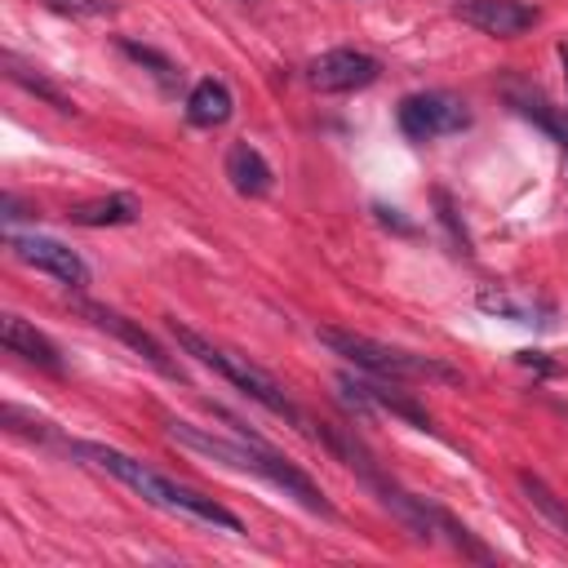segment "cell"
Listing matches in <instances>:
<instances>
[{"mask_svg": "<svg viewBox=\"0 0 568 568\" xmlns=\"http://www.w3.org/2000/svg\"><path fill=\"white\" fill-rule=\"evenodd\" d=\"M382 75V62L364 49H328L311 62L306 80L320 89V93H351V89H368L373 80Z\"/></svg>", "mask_w": 568, "mask_h": 568, "instance_id": "cell-6", "label": "cell"}, {"mask_svg": "<svg viewBox=\"0 0 568 568\" xmlns=\"http://www.w3.org/2000/svg\"><path fill=\"white\" fill-rule=\"evenodd\" d=\"M515 359H519L524 368H532V373H541V377H555V373H559V364H550V359H546V351H519Z\"/></svg>", "mask_w": 568, "mask_h": 568, "instance_id": "cell-20", "label": "cell"}, {"mask_svg": "<svg viewBox=\"0 0 568 568\" xmlns=\"http://www.w3.org/2000/svg\"><path fill=\"white\" fill-rule=\"evenodd\" d=\"M4 71H9V80H13V84H22L27 93L44 98L49 106H58V111H75V102H71V98H67L62 89H53V84H49V80H44V75L36 71V67H22V62H18L13 53H4Z\"/></svg>", "mask_w": 568, "mask_h": 568, "instance_id": "cell-16", "label": "cell"}, {"mask_svg": "<svg viewBox=\"0 0 568 568\" xmlns=\"http://www.w3.org/2000/svg\"><path fill=\"white\" fill-rule=\"evenodd\" d=\"M399 120V133L408 142H430V138H444V133H462L470 124V111L457 93L448 89H426V93H408L395 111Z\"/></svg>", "mask_w": 568, "mask_h": 568, "instance_id": "cell-5", "label": "cell"}, {"mask_svg": "<svg viewBox=\"0 0 568 568\" xmlns=\"http://www.w3.org/2000/svg\"><path fill=\"white\" fill-rule=\"evenodd\" d=\"M320 342L351 359L355 368L373 373V377H386V382H462L457 368L430 359V355H413V351H399V346H386V342H373L364 333H346V328H320Z\"/></svg>", "mask_w": 568, "mask_h": 568, "instance_id": "cell-4", "label": "cell"}, {"mask_svg": "<svg viewBox=\"0 0 568 568\" xmlns=\"http://www.w3.org/2000/svg\"><path fill=\"white\" fill-rule=\"evenodd\" d=\"M226 178H231V186L240 191V195H266L271 186H275V173H271V164L262 160V151L257 146H248V142H235L231 151H226Z\"/></svg>", "mask_w": 568, "mask_h": 568, "instance_id": "cell-13", "label": "cell"}, {"mask_svg": "<svg viewBox=\"0 0 568 568\" xmlns=\"http://www.w3.org/2000/svg\"><path fill=\"white\" fill-rule=\"evenodd\" d=\"M120 49L133 58V62H142V67H151V75L164 84V89H178V80H182V71L164 58V53H155V49H146V44H138V40H120Z\"/></svg>", "mask_w": 568, "mask_h": 568, "instance_id": "cell-17", "label": "cell"}, {"mask_svg": "<svg viewBox=\"0 0 568 568\" xmlns=\"http://www.w3.org/2000/svg\"><path fill=\"white\" fill-rule=\"evenodd\" d=\"M0 213H4V217H27V213H36V209H27L18 195H4V200H0Z\"/></svg>", "mask_w": 568, "mask_h": 568, "instance_id": "cell-22", "label": "cell"}, {"mask_svg": "<svg viewBox=\"0 0 568 568\" xmlns=\"http://www.w3.org/2000/svg\"><path fill=\"white\" fill-rule=\"evenodd\" d=\"M0 342H4V351L22 355V359H31V364H40V368H49V373H62V355H58V346H53L36 324H27L22 315H4V324H0Z\"/></svg>", "mask_w": 568, "mask_h": 568, "instance_id": "cell-12", "label": "cell"}, {"mask_svg": "<svg viewBox=\"0 0 568 568\" xmlns=\"http://www.w3.org/2000/svg\"><path fill=\"white\" fill-rule=\"evenodd\" d=\"M9 248H13L18 262H27V266H36V271H44V275H53V280H62L71 288H84L89 284L84 257L75 248H67L62 240H49V235H9Z\"/></svg>", "mask_w": 568, "mask_h": 568, "instance_id": "cell-7", "label": "cell"}, {"mask_svg": "<svg viewBox=\"0 0 568 568\" xmlns=\"http://www.w3.org/2000/svg\"><path fill=\"white\" fill-rule=\"evenodd\" d=\"M169 333L178 337V346L186 351V355H195L200 364H209L213 373H222L231 386H240L248 399H257L262 408H271L275 417H288L293 426H302L306 430V417H302V408L284 395V386L271 377V373H262L257 364H248V355H235V351H226V346H217V342H209L204 333H195V328H186L182 320H169Z\"/></svg>", "mask_w": 568, "mask_h": 568, "instance_id": "cell-3", "label": "cell"}, {"mask_svg": "<svg viewBox=\"0 0 568 568\" xmlns=\"http://www.w3.org/2000/svg\"><path fill=\"white\" fill-rule=\"evenodd\" d=\"M75 226H129L138 217V204L129 195H102V200H84V204H71L67 213Z\"/></svg>", "mask_w": 568, "mask_h": 568, "instance_id": "cell-15", "label": "cell"}, {"mask_svg": "<svg viewBox=\"0 0 568 568\" xmlns=\"http://www.w3.org/2000/svg\"><path fill=\"white\" fill-rule=\"evenodd\" d=\"M337 386H342V395H346L351 404H368V408H386V413H395V417H404V422H413L417 430H435V426H430V413H426L422 404H413L408 395H399V390H390V386H382V382H359V377H337Z\"/></svg>", "mask_w": 568, "mask_h": 568, "instance_id": "cell-10", "label": "cell"}, {"mask_svg": "<svg viewBox=\"0 0 568 568\" xmlns=\"http://www.w3.org/2000/svg\"><path fill=\"white\" fill-rule=\"evenodd\" d=\"M164 430H169L173 444H182V448H191V453H204V457H213V462H226V466H235V470L262 475V479H271L275 488H284L288 497H297L306 510H315V515H324V519H337V510L328 506V497L320 493V484H315L306 470H297L288 457L271 453L262 439H222V435H209V430H200V426H191V422H178V417H173Z\"/></svg>", "mask_w": 568, "mask_h": 568, "instance_id": "cell-2", "label": "cell"}, {"mask_svg": "<svg viewBox=\"0 0 568 568\" xmlns=\"http://www.w3.org/2000/svg\"><path fill=\"white\" fill-rule=\"evenodd\" d=\"M457 18L475 31H484V36L515 40V36H524L541 22V9L524 4V0H466V4H457Z\"/></svg>", "mask_w": 568, "mask_h": 568, "instance_id": "cell-8", "label": "cell"}, {"mask_svg": "<svg viewBox=\"0 0 568 568\" xmlns=\"http://www.w3.org/2000/svg\"><path fill=\"white\" fill-rule=\"evenodd\" d=\"M559 62H564V80H568V44H559Z\"/></svg>", "mask_w": 568, "mask_h": 568, "instance_id": "cell-23", "label": "cell"}, {"mask_svg": "<svg viewBox=\"0 0 568 568\" xmlns=\"http://www.w3.org/2000/svg\"><path fill=\"white\" fill-rule=\"evenodd\" d=\"M75 311H80V315H89L98 328L115 333L124 346H133V351H138V355H142L151 368H160L164 377H178V364L164 355V346H160V342H155L146 328H138L129 315H120V311H111V306H102V302H75Z\"/></svg>", "mask_w": 568, "mask_h": 568, "instance_id": "cell-9", "label": "cell"}, {"mask_svg": "<svg viewBox=\"0 0 568 568\" xmlns=\"http://www.w3.org/2000/svg\"><path fill=\"white\" fill-rule=\"evenodd\" d=\"M231 111H235V98H231V89H226L222 80H213V75H204V80L186 93V120H191L195 129H217V124L231 120Z\"/></svg>", "mask_w": 568, "mask_h": 568, "instance_id": "cell-14", "label": "cell"}, {"mask_svg": "<svg viewBox=\"0 0 568 568\" xmlns=\"http://www.w3.org/2000/svg\"><path fill=\"white\" fill-rule=\"evenodd\" d=\"M58 9H71V13H111V0H49Z\"/></svg>", "mask_w": 568, "mask_h": 568, "instance_id": "cell-21", "label": "cell"}, {"mask_svg": "<svg viewBox=\"0 0 568 568\" xmlns=\"http://www.w3.org/2000/svg\"><path fill=\"white\" fill-rule=\"evenodd\" d=\"M71 457H80V462L115 475L124 488H133L142 501H151V506H160L169 515H186V519H200V524L222 528V532H244L240 515H231L222 501H213V497H204V493H195V488H186V484L151 470L146 462H138V457H129V453H120L111 444H71Z\"/></svg>", "mask_w": 568, "mask_h": 568, "instance_id": "cell-1", "label": "cell"}, {"mask_svg": "<svg viewBox=\"0 0 568 568\" xmlns=\"http://www.w3.org/2000/svg\"><path fill=\"white\" fill-rule=\"evenodd\" d=\"M519 488L528 493V501H532V506H537V510H541L550 524H559V528L568 532V506H564V501H559V497H555V493H550V488H546L537 475H519Z\"/></svg>", "mask_w": 568, "mask_h": 568, "instance_id": "cell-18", "label": "cell"}, {"mask_svg": "<svg viewBox=\"0 0 568 568\" xmlns=\"http://www.w3.org/2000/svg\"><path fill=\"white\" fill-rule=\"evenodd\" d=\"M435 204H439V222L448 226V235H453V244H457L462 253H470V240H466V231H462V222H457V213H453V200H448L444 191H435Z\"/></svg>", "mask_w": 568, "mask_h": 568, "instance_id": "cell-19", "label": "cell"}, {"mask_svg": "<svg viewBox=\"0 0 568 568\" xmlns=\"http://www.w3.org/2000/svg\"><path fill=\"white\" fill-rule=\"evenodd\" d=\"M479 311L488 315H501L510 324H537V328H550L555 324V306L550 302H537L532 293H515V288H479Z\"/></svg>", "mask_w": 568, "mask_h": 568, "instance_id": "cell-11", "label": "cell"}]
</instances>
